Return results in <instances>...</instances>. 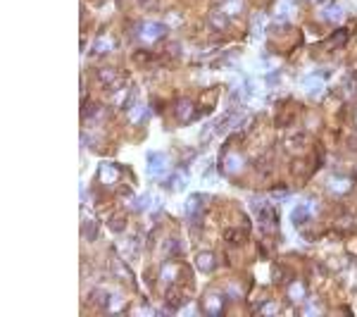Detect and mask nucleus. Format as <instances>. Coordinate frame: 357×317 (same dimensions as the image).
<instances>
[{
  "mask_svg": "<svg viewBox=\"0 0 357 317\" xmlns=\"http://www.w3.org/2000/svg\"><path fill=\"white\" fill-rule=\"evenodd\" d=\"M167 172H169L167 153H148V174L155 177V179H162Z\"/></svg>",
  "mask_w": 357,
  "mask_h": 317,
  "instance_id": "f257e3e1",
  "label": "nucleus"
},
{
  "mask_svg": "<svg viewBox=\"0 0 357 317\" xmlns=\"http://www.w3.org/2000/svg\"><path fill=\"white\" fill-rule=\"evenodd\" d=\"M138 36H141L145 45H153L155 41H160L164 36V24H160V22H143Z\"/></svg>",
  "mask_w": 357,
  "mask_h": 317,
  "instance_id": "f03ea898",
  "label": "nucleus"
},
{
  "mask_svg": "<svg viewBox=\"0 0 357 317\" xmlns=\"http://www.w3.org/2000/svg\"><path fill=\"white\" fill-rule=\"evenodd\" d=\"M314 212H317V205H314V203H300V205L293 207L290 220H293V224H305Z\"/></svg>",
  "mask_w": 357,
  "mask_h": 317,
  "instance_id": "7ed1b4c3",
  "label": "nucleus"
},
{
  "mask_svg": "<svg viewBox=\"0 0 357 317\" xmlns=\"http://www.w3.org/2000/svg\"><path fill=\"white\" fill-rule=\"evenodd\" d=\"M98 177H100V181L107 184V186H114L117 181H119V169L114 167L112 162H103L100 167H98Z\"/></svg>",
  "mask_w": 357,
  "mask_h": 317,
  "instance_id": "20e7f679",
  "label": "nucleus"
},
{
  "mask_svg": "<svg viewBox=\"0 0 357 317\" xmlns=\"http://www.w3.org/2000/svg\"><path fill=\"white\" fill-rule=\"evenodd\" d=\"M303 89L307 95H321V91H324V79H321V74H310L303 79Z\"/></svg>",
  "mask_w": 357,
  "mask_h": 317,
  "instance_id": "39448f33",
  "label": "nucleus"
},
{
  "mask_svg": "<svg viewBox=\"0 0 357 317\" xmlns=\"http://www.w3.org/2000/svg\"><path fill=\"white\" fill-rule=\"evenodd\" d=\"M319 15H321V19H324V22L338 24L340 19H343V7H340V5H326V7L321 10Z\"/></svg>",
  "mask_w": 357,
  "mask_h": 317,
  "instance_id": "423d86ee",
  "label": "nucleus"
},
{
  "mask_svg": "<svg viewBox=\"0 0 357 317\" xmlns=\"http://www.w3.org/2000/svg\"><path fill=\"white\" fill-rule=\"evenodd\" d=\"M350 186H353V181L345 179V177H331V181H329V188H331L334 193H348Z\"/></svg>",
  "mask_w": 357,
  "mask_h": 317,
  "instance_id": "0eeeda50",
  "label": "nucleus"
},
{
  "mask_svg": "<svg viewBox=\"0 0 357 317\" xmlns=\"http://www.w3.org/2000/svg\"><path fill=\"white\" fill-rule=\"evenodd\" d=\"M177 274H178V267L177 265H172V262H167V265L162 267L160 279L164 281V284H174V281H177Z\"/></svg>",
  "mask_w": 357,
  "mask_h": 317,
  "instance_id": "6e6552de",
  "label": "nucleus"
},
{
  "mask_svg": "<svg viewBox=\"0 0 357 317\" xmlns=\"http://www.w3.org/2000/svg\"><path fill=\"white\" fill-rule=\"evenodd\" d=\"M196 265H198V270L200 272H210L214 267V255L212 253H200L198 255V260H196Z\"/></svg>",
  "mask_w": 357,
  "mask_h": 317,
  "instance_id": "1a4fd4ad",
  "label": "nucleus"
},
{
  "mask_svg": "<svg viewBox=\"0 0 357 317\" xmlns=\"http://www.w3.org/2000/svg\"><path fill=\"white\" fill-rule=\"evenodd\" d=\"M205 310H207L210 315H217V313L222 310V296H217V294H210V296L205 298Z\"/></svg>",
  "mask_w": 357,
  "mask_h": 317,
  "instance_id": "9d476101",
  "label": "nucleus"
},
{
  "mask_svg": "<svg viewBox=\"0 0 357 317\" xmlns=\"http://www.w3.org/2000/svg\"><path fill=\"white\" fill-rule=\"evenodd\" d=\"M241 165H243V160H241V155H236V153L226 155V160H224V169H226L229 174L238 172V169H241Z\"/></svg>",
  "mask_w": 357,
  "mask_h": 317,
  "instance_id": "9b49d317",
  "label": "nucleus"
},
{
  "mask_svg": "<svg viewBox=\"0 0 357 317\" xmlns=\"http://www.w3.org/2000/svg\"><path fill=\"white\" fill-rule=\"evenodd\" d=\"M112 38L110 36H100L95 43H93V53H107V50H112Z\"/></svg>",
  "mask_w": 357,
  "mask_h": 317,
  "instance_id": "f8f14e48",
  "label": "nucleus"
},
{
  "mask_svg": "<svg viewBox=\"0 0 357 317\" xmlns=\"http://www.w3.org/2000/svg\"><path fill=\"white\" fill-rule=\"evenodd\" d=\"M153 201H155V198H153L150 193H143V196L136 198V205H134V207H136V210H141V212H145V210H153V205H150Z\"/></svg>",
  "mask_w": 357,
  "mask_h": 317,
  "instance_id": "ddd939ff",
  "label": "nucleus"
},
{
  "mask_svg": "<svg viewBox=\"0 0 357 317\" xmlns=\"http://www.w3.org/2000/svg\"><path fill=\"white\" fill-rule=\"evenodd\" d=\"M183 186H186V177L183 174H174L172 179H167V188H172V191H181Z\"/></svg>",
  "mask_w": 357,
  "mask_h": 317,
  "instance_id": "4468645a",
  "label": "nucleus"
},
{
  "mask_svg": "<svg viewBox=\"0 0 357 317\" xmlns=\"http://www.w3.org/2000/svg\"><path fill=\"white\" fill-rule=\"evenodd\" d=\"M288 15H290V0H281L279 7H276V19H279V22H286Z\"/></svg>",
  "mask_w": 357,
  "mask_h": 317,
  "instance_id": "2eb2a0df",
  "label": "nucleus"
},
{
  "mask_svg": "<svg viewBox=\"0 0 357 317\" xmlns=\"http://www.w3.org/2000/svg\"><path fill=\"white\" fill-rule=\"evenodd\" d=\"M262 29H265V17L262 15H255L252 17V36L262 38Z\"/></svg>",
  "mask_w": 357,
  "mask_h": 317,
  "instance_id": "dca6fc26",
  "label": "nucleus"
},
{
  "mask_svg": "<svg viewBox=\"0 0 357 317\" xmlns=\"http://www.w3.org/2000/svg\"><path fill=\"white\" fill-rule=\"evenodd\" d=\"M288 296L293 300H303L305 296V289H303V284L300 281H295V284H290V289H288Z\"/></svg>",
  "mask_w": 357,
  "mask_h": 317,
  "instance_id": "f3484780",
  "label": "nucleus"
},
{
  "mask_svg": "<svg viewBox=\"0 0 357 317\" xmlns=\"http://www.w3.org/2000/svg\"><path fill=\"white\" fill-rule=\"evenodd\" d=\"M198 207H200V196H191L188 203H186V212H188V217H196Z\"/></svg>",
  "mask_w": 357,
  "mask_h": 317,
  "instance_id": "a211bd4d",
  "label": "nucleus"
},
{
  "mask_svg": "<svg viewBox=\"0 0 357 317\" xmlns=\"http://www.w3.org/2000/svg\"><path fill=\"white\" fill-rule=\"evenodd\" d=\"M222 10H224V12H226V15L231 17V15H236V12L241 10V0H226Z\"/></svg>",
  "mask_w": 357,
  "mask_h": 317,
  "instance_id": "6ab92c4d",
  "label": "nucleus"
},
{
  "mask_svg": "<svg viewBox=\"0 0 357 317\" xmlns=\"http://www.w3.org/2000/svg\"><path fill=\"white\" fill-rule=\"evenodd\" d=\"M143 112H145V108H143L141 103L131 105V112H129V119H131V122H138V119L143 117Z\"/></svg>",
  "mask_w": 357,
  "mask_h": 317,
  "instance_id": "aec40b11",
  "label": "nucleus"
},
{
  "mask_svg": "<svg viewBox=\"0 0 357 317\" xmlns=\"http://www.w3.org/2000/svg\"><path fill=\"white\" fill-rule=\"evenodd\" d=\"M191 114H193L191 103H181V105H178V117H181L183 122H188V119H191Z\"/></svg>",
  "mask_w": 357,
  "mask_h": 317,
  "instance_id": "412c9836",
  "label": "nucleus"
},
{
  "mask_svg": "<svg viewBox=\"0 0 357 317\" xmlns=\"http://www.w3.org/2000/svg\"><path fill=\"white\" fill-rule=\"evenodd\" d=\"M212 24H214V26H219V29H222V26H226V12H224V10H222V12H219V10L212 12Z\"/></svg>",
  "mask_w": 357,
  "mask_h": 317,
  "instance_id": "4be33fe9",
  "label": "nucleus"
},
{
  "mask_svg": "<svg viewBox=\"0 0 357 317\" xmlns=\"http://www.w3.org/2000/svg\"><path fill=\"white\" fill-rule=\"evenodd\" d=\"M100 79H103V81H107V84H110V81H114L117 76L112 74V72H100Z\"/></svg>",
  "mask_w": 357,
  "mask_h": 317,
  "instance_id": "5701e85b",
  "label": "nucleus"
},
{
  "mask_svg": "<svg viewBox=\"0 0 357 317\" xmlns=\"http://www.w3.org/2000/svg\"><path fill=\"white\" fill-rule=\"evenodd\" d=\"M274 310H276V305H274V303H267V305L262 308V313H274Z\"/></svg>",
  "mask_w": 357,
  "mask_h": 317,
  "instance_id": "b1692460",
  "label": "nucleus"
}]
</instances>
